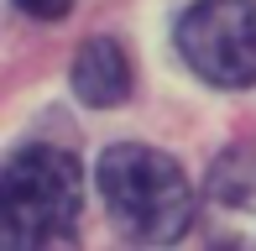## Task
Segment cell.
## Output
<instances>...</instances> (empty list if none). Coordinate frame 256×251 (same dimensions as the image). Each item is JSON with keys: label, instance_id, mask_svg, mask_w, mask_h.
Listing matches in <instances>:
<instances>
[{"label": "cell", "instance_id": "6da1fadb", "mask_svg": "<svg viewBox=\"0 0 256 251\" xmlns=\"http://www.w3.org/2000/svg\"><path fill=\"white\" fill-rule=\"evenodd\" d=\"M94 184H100V199L110 204L115 230H120L126 241H136V246L178 241L194 225V214H199L183 168L172 162L168 152L142 146V142L110 146V152L100 157Z\"/></svg>", "mask_w": 256, "mask_h": 251}, {"label": "cell", "instance_id": "7a4b0ae2", "mask_svg": "<svg viewBox=\"0 0 256 251\" xmlns=\"http://www.w3.org/2000/svg\"><path fill=\"white\" fill-rule=\"evenodd\" d=\"M84 214V168L63 146H21L0 173V241L26 246H63L74 241Z\"/></svg>", "mask_w": 256, "mask_h": 251}, {"label": "cell", "instance_id": "3957f363", "mask_svg": "<svg viewBox=\"0 0 256 251\" xmlns=\"http://www.w3.org/2000/svg\"><path fill=\"white\" fill-rule=\"evenodd\" d=\"M178 52L214 89H256V0H199L178 16Z\"/></svg>", "mask_w": 256, "mask_h": 251}, {"label": "cell", "instance_id": "277c9868", "mask_svg": "<svg viewBox=\"0 0 256 251\" xmlns=\"http://www.w3.org/2000/svg\"><path fill=\"white\" fill-rule=\"evenodd\" d=\"M199 230L209 246H225V251L256 246V142H236L209 162Z\"/></svg>", "mask_w": 256, "mask_h": 251}, {"label": "cell", "instance_id": "5b68a950", "mask_svg": "<svg viewBox=\"0 0 256 251\" xmlns=\"http://www.w3.org/2000/svg\"><path fill=\"white\" fill-rule=\"evenodd\" d=\"M74 94L94 110H110L131 94V58L115 37H89L74 58Z\"/></svg>", "mask_w": 256, "mask_h": 251}, {"label": "cell", "instance_id": "8992f818", "mask_svg": "<svg viewBox=\"0 0 256 251\" xmlns=\"http://www.w3.org/2000/svg\"><path fill=\"white\" fill-rule=\"evenodd\" d=\"M16 10L32 16V21H63L74 10V0H16Z\"/></svg>", "mask_w": 256, "mask_h": 251}]
</instances>
